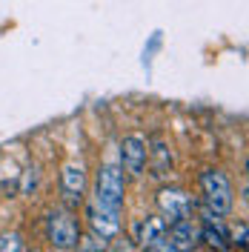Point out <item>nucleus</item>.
I'll return each instance as SVG.
<instances>
[{
    "mask_svg": "<svg viewBox=\"0 0 249 252\" xmlns=\"http://www.w3.org/2000/svg\"><path fill=\"white\" fill-rule=\"evenodd\" d=\"M198 187H201V201L206 209H212L220 218H229L235 209V189L229 175L218 169V166H209L198 175Z\"/></svg>",
    "mask_w": 249,
    "mask_h": 252,
    "instance_id": "nucleus-1",
    "label": "nucleus"
},
{
    "mask_svg": "<svg viewBox=\"0 0 249 252\" xmlns=\"http://www.w3.org/2000/svg\"><path fill=\"white\" fill-rule=\"evenodd\" d=\"M80 232H83V226H80L78 212H72L66 206L49 209L43 218V235L52 250H78Z\"/></svg>",
    "mask_w": 249,
    "mask_h": 252,
    "instance_id": "nucleus-2",
    "label": "nucleus"
},
{
    "mask_svg": "<svg viewBox=\"0 0 249 252\" xmlns=\"http://www.w3.org/2000/svg\"><path fill=\"white\" fill-rule=\"evenodd\" d=\"M92 201L109 206V209H124L126 201V172L121 163H103L94 175V195Z\"/></svg>",
    "mask_w": 249,
    "mask_h": 252,
    "instance_id": "nucleus-3",
    "label": "nucleus"
},
{
    "mask_svg": "<svg viewBox=\"0 0 249 252\" xmlns=\"http://www.w3.org/2000/svg\"><path fill=\"white\" fill-rule=\"evenodd\" d=\"M58 187H61V204L72 212H78L83 201H86V187H89V175L86 166L78 160H69L63 163L61 178H58Z\"/></svg>",
    "mask_w": 249,
    "mask_h": 252,
    "instance_id": "nucleus-4",
    "label": "nucleus"
},
{
    "mask_svg": "<svg viewBox=\"0 0 249 252\" xmlns=\"http://www.w3.org/2000/svg\"><path fill=\"white\" fill-rule=\"evenodd\" d=\"M124 209H109V206L97 204V201H89L86 209H83V218H86V226L94 238L100 241H115V238L124 232V218H121Z\"/></svg>",
    "mask_w": 249,
    "mask_h": 252,
    "instance_id": "nucleus-5",
    "label": "nucleus"
},
{
    "mask_svg": "<svg viewBox=\"0 0 249 252\" xmlns=\"http://www.w3.org/2000/svg\"><path fill=\"white\" fill-rule=\"evenodd\" d=\"M157 201V209H160V218L172 223V220H181V218H189L195 212V198L189 195L187 189L181 187H160L155 195Z\"/></svg>",
    "mask_w": 249,
    "mask_h": 252,
    "instance_id": "nucleus-6",
    "label": "nucleus"
},
{
    "mask_svg": "<svg viewBox=\"0 0 249 252\" xmlns=\"http://www.w3.org/2000/svg\"><path fill=\"white\" fill-rule=\"evenodd\" d=\"M118 163L126 172V178H143V172H146V138L138 132L124 135V141L118 146Z\"/></svg>",
    "mask_w": 249,
    "mask_h": 252,
    "instance_id": "nucleus-7",
    "label": "nucleus"
},
{
    "mask_svg": "<svg viewBox=\"0 0 249 252\" xmlns=\"http://www.w3.org/2000/svg\"><path fill=\"white\" fill-rule=\"evenodd\" d=\"M201 244V229H198V218H181L166 223V252H187L198 250Z\"/></svg>",
    "mask_w": 249,
    "mask_h": 252,
    "instance_id": "nucleus-8",
    "label": "nucleus"
},
{
    "mask_svg": "<svg viewBox=\"0 0 249 252\" xmlns=\"http://www.w3.org/2000/svg\"><path fill=\"white\" fill-rule=\"evenodd\" d=\"M135 241L140 250L152 252H166V220L160 215H146L140 218L138 229H135Z\"/></svg>",
    "mask_w": 249,
    "mask_h": 252,
    "instance_id": "nucleus-9",
    "label": "nucleus"
},
{
    "mask_svg": "<svg viewBox=\"0 0 249 252\" xmlns=\"http://www.w3.org/2000/svg\"><path fill=\"white\" fill-rule=\"evenodd\" d=\"M146 166H149L152 178H157V181H163V178L172 175V169H175V158H172V149L166 146L163 138L146 141Z\"/></svg>",
    "mask_w": 249,
    "mask_h": 252,
    "instance_id": "nucleus-10",
    "label": "nucleus"
},
{
    "mask_svg": "<svg viewBox=\"0 0 249 252\" xmlns=\"http://www.w3.org/2000/svg\"><path fill=\"white\" fill-rule=\"evenodd\" d=\"M26 241L20 232H0V252H23Z\"/></svg>",
    "mask_w": 249,
    "mask_h": 252,
    "instance_id": "nucleus-11",
    "label": "nucleus"
}]
</instances>
